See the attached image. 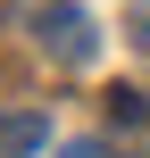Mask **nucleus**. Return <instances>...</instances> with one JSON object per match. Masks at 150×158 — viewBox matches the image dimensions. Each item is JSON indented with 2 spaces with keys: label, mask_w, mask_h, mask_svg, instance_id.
I'll use <instances>...</instances> for the list:
<instances>
[{
  "label": "nucleus",
  "mask_w": 150,
  "mask_h": 158,
  "mask_svg": "<svg viewBox=\"0 0 150 158\" xmlns=\"http://www.w3.org/2000/svg\"><path fill=\"white\" fill-rule=\"evenodd\" d=\"M125 25H134V42L150 50V0H134V8H125Z\"/></svg>",
  "instance_id": "obj_3"
},
{
  "label": "nucleus",
  "mask_w": 150,
  "mask_h": 158,
  "mask_svg": "<svg viewBox=\"0 0 150 158\" xmlns=\"http://www.w3.org/2000/svg\"><path fill=\"white\" fill-rule=\"evenodd\" d=\"M42 50H50V58H67V67H92L100 33H92V17H84V8H42Z\"/></svg>",
  "instance_id": "obj_1"
},
{
  "label": "nucleus",
  "mask_w": 150,
  "mask_h": 158,
  "mask_svg": "<svg viewBox=\"0 0 150 158\" xmlns=\"http://www.w3.org/2000/svg\"><path fill=\"white\" fill-rule=\"evenodd\" d=\"M50 142V117L42 108H0V158H33Z\"/></svg>",
  "instance_id": "obj_2"
}]
</instances>
